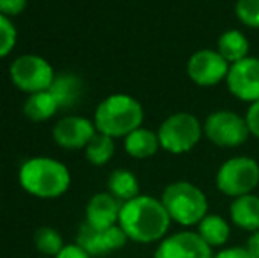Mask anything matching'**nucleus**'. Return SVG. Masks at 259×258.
Returning a JSON list of instances; mask_svg holds the SVG:
<instances>
[{
	"instance_id": "obj_1",
	"label": "nucleus",
	"mask_w": 259,
	"mask_h": 258,
	"mask_svg": "<svg viewBox=\"0 0 259 258\" xmlns=\"http://www.w3.org/2000/svg\"><path fill=\"white\" fill-rule=\"evenodd\" d=\"M118 225L129 241L152 244L160 242L167 235L171 217L159 198L140 195L122 203Z\"/></svg>"
},
{
	"instance_id": "obj_2",
	"label": "nucleus",
	"mask_w": 259,
	"mask_h": 258,
	"mask_svg": "<svg viewBox=\"0 0 259 258\" xmlns=\"http://www.w3.org/2000/svg\"><path fill=\"white\" fill-rule=\"evenodd\" d=\"M20 186L37 198H58L71 186V172L53 158H32L20 166Z\"/></svg>"
},
{
	"instance_id": "obj_3",
	"label": "nucleus",
	"mask_w": 259,
	"mask_h": 258,
	"mask_svg": "<svg viewBox=\"0 0 259 258\" xmlns=\"http://www.w3.org/2000/svg\"><path fill=\"white\" fill-rule=\"evenodd\" d=\"M145 112L141 103L129 94H111L99 103L94 117L97 133L111 138H125L141 128Z\"/></svg>"
},
{
	"instance_id": "obj_4",
	"label": "nucleus",
	"mask_w": 259,
	"mask_h": 258,
	"mask_svg": "<svg viewBox=\"0 0 259 258\" xmlns=\"http://www.w3.org/2000/svg\"><path fill=\"white\" fill-rule=\"evenodd\" d=\"M160 202L166 207L171 221L182 227H198L199 221L208 214L206 195L187 180H177L166 186Z\"/></svg>"
},
{
	"instance_id": "obj_5",
	"label": "nucleus",
	"mask_w": 259,
	"mask_h": 258,
	"mask_svg": "<svg viewBox=\"0 0 259 258\" xmlns=\"http://www.w3.org/2000/svg\"><path fill=\"white\" fill-rule=\"evenodd\" d=\"M157 134L160 149L169 154H185L199 143L205 133L196 115L189 112H177L159 126Z\"/></svg>"
},
{
	"instance_id": "obj_6",
	"label": "nucleus",
	"mask_w": 259,
	"mask_h": 258,
	"mask_svg": "<svg viewBox=\"0 0 259 258\" xmlns=\"http://www.w3.org/2000/svg\"><path fill=\"white\" fill-rule=\"evenodd\" d=\"M215 184L222 195L231 198L250 195L259 186V163L245 156L226 159L217 170Z\"/></svg>"
},
{
	"instance_id": "obj_7",
	"label": "nucleus",
	"mask_w": 259,
	"mask_h": 258,
	"mask_svg": "<svg viewBox=\"0 0 259 258\" xmlns=\"http://www.w3.org/2000/svg\"><path fill=\"white\" fill-rule=\"evenodd\" d=\"M203 133L213 145L222 149L240 147L250 136L245 117L231 110H217L206 117Z\"/></svg>"
},
{
	"instance_id": "obj_8",
	"label": "nucleus",
	"mask_w": 259,
	"mask_h": 258,
	"mask_svg": "<svg viewBox=\"0 0 259 258\" xmlns=\"http://www.w3.org/2000/svg\"><path fill=\"white\" fill-rule=\"evenodd\" d=\"M9 76L14 87L20 89L21 92H27L28 96L35 92H42V90H50L55 80L52 64L42 57L34 55V53L14 59L9 69Z\"/></svg>"
},
{
	"instance_id": "obj_9",
	"label": "nucleus",
	"mask_w": 259,
	"mask_h": 258,
	"mask_svg": "<svg viewBox=\"0 0 259 258\" xmlns=\"http://www.w3.org/2000/svg\"><path fill=\"white\" fill-rule=\"evenodd\" d=\"M231 64L217 50L203 48L191 55L187 62V75L196 85L215 87L228 78Z\"/></svg>"
},
{
	"instance_id": "obj_10",
	"label": "nucleus",
	"mask_w": 259,
	"mask_h": 258,
	"mask_svg": "<svg viewBox=\"0 0 259 258\" xmlns=\"http://www.w3.org/2000/svg\"><path fill=\"white\" fill-rule=\"evenodd\" d=\"M213 249L198 232L184 230L166 235L157 246L154 258H213Z\"/></svg>"
},
{
	"instance_id": "obj_11",
	"label": "nucleus",
	"mask_w": 259,
	"mask_h": 258,
	"mask_svg": "<svg viewBox=\"0 0 259 258\" xmlns=\"http://www.w3.org/2000/svg\"><path fill=\"white\" fill-rule=\"evenodd\" d=\"M127 235L125 232L120 228V225L109 228H94L89 223H83L78 230V237H76V244L81 246L90 256H101L113 253L116 249H122L127 244Z\"/></svg>"
},
{
	"instance_id": "obj_12",
	"label": "nucleus",
	"mask_w": 259,
	"mask_h": 258,
	"mask_svg": "<svg viewBox=\"0 0 259 258\" xmlns=\"http://www.w3.org/2000/svg\"><path fill=\"white\" fill-rule=\"evenodd\" d=\"M226 83L236 99L245 103L259 101V57H245L231 64Z\"/></svg>"
},
{
	"instance_id": "obj_13",
	"label": "nucleus",
	"mask_w": 259,
	"mask_h": 258,
	"mask_svg": "<svg viewBox=\"0 0 259 258\" xmlns=\"http://www.w3.org/2000/svg\"><path fill=\"white\" fill-rule=\"evenodd\" d=\"M97 129L92 121L79 115H67L60 119L53 128V140L62 149L76 151L85 149L89 141L96 136Z\"/></svg>"
},
{
	"instance_id": "obj_14",
	"label": "nucleus",
	"mask_w": 259,
	"mask_h": 258,
	"mask_svg": "<svg viewBox=\"0 0 259 258\" xmlns=\"http://www.w3.org/2000/svg\"><path fill=\"white\" fill-rule=\"evenodd\" d=\"M120 209H122V202H118L111 193H97L87 203L85 223L99 230L115 227L118 225Z\"/></svg>"
},
{
	"instance_id": "obj_15",
	"label": "nucleus",
	"mask_w": 259,
	"mask_h": 258,
	"mask_svg": "<svg viewBox=\"0 0 259 258\" xmlns=\"http://www.w3.org/2000/svg\"><path fill=\"white\" fill-rule=\"evenodd\" d=\"M229 216H231L233 225L247 232L259 230V196L250 193L243 195L238 198H233L229 205Z\"/></svg>"
},
{
	"instance_id": "obj_16",
	"label": "nucleus",
	"mask_w": 259,
	"mask_h": 258,
	"mask_svg": "<svg viewBox=\"0 0 259 258\" xmlns=\"http://www.w3.org/2000/svg\"><path fill=\"white\" fill-rule=\"evenodd\" d=\"M123 147L125 152L134 159H148L157 154L160 149L159 134L154 133L152 129L138 128L131 134L123 138Z\"/></svg>"
},
{
	"instance_id": "obj_17",
	"label": "nucleus",
	"mask_w": 259,
	"mask_h": 258,
	"mask_svg": "<svg viewBox=\"0 0 259 258\" xmlns=\"http://www.w3.org/2000/svg\"><path fill=\"white\" fill-rule=\"evenodd\" d=\"M196 232L199 234V237L213 248H222L226 242L229 241V235H231V227L229 223L219 214H206L199 225L196 227Z\"/></svg>"
},
{
	"instance_id": "obj_18",
	"label": "nucleus",
	"mask_w": 259,
	"mask_h": 258,
	"mask_svg": "<svg viewBox=\"0 0 259 258\" xmlns=\"http://www.w3.org/2000/svg\"><path fill=\"white\" fill-rule=\"evenodd\" d=\"M50 92L55 96L60 108H72L83 96V82L74 75L55 76Z\"/></svg>"
},
{
	"instance_id": "obj_19",
	"label": "nucleus",
	"mask_w": 259,
	"mask_h": 258,
	"mask_svg": "<svg viewBox=\"0 0 259 258\" xmlns=\"http://www.w3.org/2000/svg\"><path fill=\"white\" fill-rule=\"evenodd\" d=\"M60 110L57 99L50 90L30 94L25 101L23 114L30 119L32 122H45L50 121L57 112Z\"/></svg>"
},
{
	"instance_id": "obj_20",
	"label": "nucleus",
	"mask_w": 259,
	"mask_h": 258,
	"mask_svg": "<svg viewBox=\"0 0 259 258\" xmlns=\"http://www.w3.org/2000/svg\"><path fill=\"white\" fill-rule=\"evenodd\" d=\"M249 41H247L245 34L236 28L226 30L224 34H221L217 41V52L228 60L229 64H236L240 60H243L245 57H249Z\"/></svg>"
},
{
	"instance_id": "obj_21",
	"label": "nucleus",
	"mask_w": 259,
	"mask_h": 258,
	"mask_svg": "<svg viewBox=\"0 0 259 258\" xmlns=\"http://www.w3.org/2000/svg\"><path fill=\"white\" fill-rule=\"evenodd\" d=\"M108 193H111L118 202L125 203L129 200L140 196V182L136 175L129 170L118 168L111 172L108 179Z\"/></svg>"
},
{
	"instance_id": "obj_22",
	"label": "nucleus",
	"mask_w": 259,
	"mask_h": 258,
	"mask_svg": "<svg viewBox=\"0 0 259 258\" xmlns=\"http://www.w3.org/2000/svg\"><path fill=\"white\" fill-rule=\"evenodd\" d=\"M115 154V138L108 136L103 133H96V136L89 141L85 147V156L89 163L94 166H103Z\"/></svg>"
},
{
	"instance_id": "obj_23",
	"label": "nucleus",
	"mask_w": 259,
	"mask_h": 258,
	"mask_svg": "<svg viewBox=\"0 0 259 258\" xmlns=\"http://www.w3.org/2000/svg\"><path fill=\"white\" fill-rule=\"evenodd\" d=\"M34 244L35 249L41 251L46 256H57L62 249L65 248V242L62 239L60 232L53 227H41L34 234Z\"/></svg>"
},
{
	"instance_id": "obj_24",
	"label": "nucleus",
	"mask_w": 259,
	"mask_h": 258,
	"mask_svg": "<svg viewBox=\"0 0 259 258\" xmlns=\"http://www.w3.org/2000/svg\"><path fill=\"white\" fill-rule=\"evenodd\" d=\"M18 41V32L13 20L4 14H0V59H6L11 55Z\"/></svg>"
},
{
	"instance_id": "obj_25",
	"label": "nucleus",
	"mask_w": 259,
	"mask_h": 258,
	"mask_svg": "<svg viewBox=\"0 0 259 258\" xmlns=\"http://www.w3.org/2000/svg\"><path fill=\"white\" fill-rule=\"evenodd\" d=\"M235 14L245 27L259 28V0H236Z\"/></svg>"
},
{
	"instance_id": "obj_26",
	"label": "nucleus",
	"mask_w": 259,
	"mask_h": 258,
	"mask_svg": "<svg viewBox=\"0 0 259 258\" xmlns=\"http://www.w3.org/2000/svg\"><path fill=\"white\" fill-rule=\"evenodd\" d=\"M27 7V0H0V14L13 18L21 14Z\"/></svg>"
},
{
	"instance_id": "obj_27",
	"label": "nucleus",
	"mask_w": 259,
	"mask_h": 258,
	"mask_svg": "<svg viewBox=\"0 0 259 258\" xmlns=\"http://www.w3.org/2000/svg\"><path fill=\"white\" fill-rule=\"evenodd\" d=\"M245 121H247V126H249L250 134L259 138V101L250 103L249 110H247V114H245Z\"/></svg>"
},
{
	"instance_id": "obj_28",
	"label": "nucleus",
	"mask_w": 259,
	"mask_h": 258,
	"mask_svg": "<svg viewBox=\"0 0 259 258\" xmlns=\"http://www.w3.org/2000/svg\"><path fill=\"white\" fill-rule=\"evenodd\" d=\"M213 258H254V256L243 246H231V248H222L221 251L215 253Z\"/></svg>"
},
{
	"instance_id": "obj_29",
	"label": "nucleus",
	"mask_w": 259,
	"mask_h": 258,
	"mask_svg": "<svg viewBox=\"0 0 259 258\" xmlns=\"http://www.w3.org/2000/svg\"><path fill=\"white\" fill-rule=\"evenodd\" d=\"M55 258H92V256H90L81 246H78L74 242V244H65V248Z\"/></svg>"
},
{
	"instance_id": "obj_30",
	"label": "nucleus",
	"mask_w": 259,
	"mask_h": 258,
	"mask_svg": "<svg viewBox=\"0 0 259 258\" xmlns=\"http://www.w3.org/2000/svg\"><path fill=\"white\" fill-rule=\"evenodd\" d=\"M245 248L249 249V253L254 258H259V230L250 234V237L247 239V246H245Z\"/></svg>"
}]
</instances>
